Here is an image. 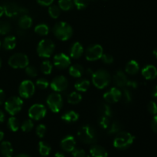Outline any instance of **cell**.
Masks as SVG:
<instances>
[{
  "label": "cell",
  "instance_id": "6da1fadb",
  "mask_svg": "<svg viewBox=\"0 0 157 157\" xmlns=\"http://www.w3.org/2000/svg\"><path fill=\"white\" fill-rule=\"evenodd\" d=\"M54 35L61 41H67L73 35V29L68 23L65 21H58L52 29Z\"/></svg>",
  "mask_w": 157,
  "mask_h": 157
},
{
  "label": "cell",
  "instance_id": "7a4b0ae2",
  "mask_svg": "<svg viewBox=\"0 0 157 157\" xmlns=\"http://www.w3.org/2000/svg\"><path fill=\"white\" fill-rule=\"evenodd\" d=\"M111 76L107 70L99 69L92 75V82L94 85L99 89H104L110 84Z\"/></svg>",
  "mask_w": 157,
  "mask_h": 157
},
{
  "label": "cell",
  "instance_id": "3957f363",
  "mask_svg": "<svg viewBox=\"0 0 157 157\" xmlns=\"http://www.w3.org/2000/svg\"><path fill=\"white\" fill-rule=\"evenodd\" d=\"M134 139L135 137L130 133L121 131L113 140V147L118 150H126L133 144Z\"/></svg>",
  "mask_w": 157,
  "mask_h": 157
},
{
  "label": "cell",
  "instance_id": "277c9868",
  "mask_svg": "<svg viewBox=\"0 0 157 157\" xmlns=\"http://www.w3.org/2000/svg\"><path fill=\"white\" fill-rule=\"evenodd\" d=\"M80 141L85 144H93L97 141V133L94 129L89 125L82 126L78 131Z\"/></svg>",
  "mask_w": 157,
  "mask_h": 157
},
{
  "label": "cell",
  "instance_id": "5b68a950",
  "mask_svg": "<svg viewBox=\"0 0 157 157\" xmlns=\"http://www.w3.org/2000/svg\"><path fill=\"white\" fill-rule=\"evenodd\" d=\"M55 44L50 39H43L40 41L37 47V53L41 58H49L55 51Z\"/></svg>",
  "mask_w": 157,
  "mask_h": 157
},
{
  "label": "cell",
  "instance_id": "8992f818",
  "mask_svg": "<svg viewBox=\"0 0 157 157\" xmlns=\"http://www.w3.org/2000/svg\"><path fill=\"white\" fill-rule=\"evenodd\" d=\"M23 101L19 97H11L5 102V109L6 112L12 116L18 113L21 110Z\"/></svg>",
  "mask_w": 157,
  "mask_h": 157
},
{
  "label": "cell",
  "instance_id": "52a82bcc",
  "mask_svg": "<svg viewBox=\"0 0 157 157\" xmlns=\"http://www.w3.org/2000/svg\"><path fill=\"white\" fill-rule=\"evenodd\" d=\"M9 65L15 69L25 68L29 64V58L23 53H15L9 58Z\"/></svg>",
  "mask_w": 157,
  "mask_h": 157
},
{
  "label": "cell",
  "instance_id": "ba28073f",
  "mask_svg": "<svg viewBox=\"0 0 157 157\" xmlns=\"http://www.w3.org/2000/svg\"><path fill=\"white\" fill-rule=\"evenodd\" d=\"M3 9H4V13L10 18H14L20 15H25L28 12L25 8L21 7L15 2L6 3L3 6Z\"/></svg>",
  "mask_w": 157,
  "mask_h": 157
},
{
  "label": "cell",
  "instance_id": "9c48e42d",
  "mask_svg": "<svg viewBox=\"0 0 157 157\" xmlns=\"http://www.w3.org/2000/svg\"><path fill=\"white\" fill-rule=\"evenodd\" d=\"M47 104L52 112L58 113L63 107L62 97L58 92L51 94L47 98Z\"/></svg>",
  "mask_w": 157,
  "mask_h": 157
},
{
  "label": "cell",
  "instance_id": "30bf717a",
  "mask_svg": "<svg viewBox=\"0 0 157 157\" xmlns=\"http://www.w3.org/2000/svg\"><path fill=\"white\" fill-rule=\"evenodd\" d=\"M104 54V50L100 44H93L87 48L85 52V58L89 61H94L101 59Z\"/></svg>",
  "mask_w": 157,
  "mask_h": 157
},
{
  "label": "cell",
  "instance_id": "8fae6325",
  "mask_svg": "<svg viewBox=\"0 0 157 157\" xmlns=\"http://www.w3.org/2000/svg\"><path fill=\"white\" fill-rule=\"evenodd\" d=\"M35 86L32 81L25 80L21 83L18 88V93L21 98H29L35 94Z\"/></svg>",
  "mask_w": 157,
  "mask_h": 157
},
{
  "label": "cell",
  "instance_id": "7c38bea8",
  "mask_svg": "<svg viewBox=\"0 0 157 157\" xmlns=\"http://www.w3.org/2000/svg\"><path fill=\"white\" fill-rule=\"evenodd\" d=\"M47 110L43 104H33L29 110V116L31 119L35 121H40L45 117Z\"/></svg>",
  "mask_w": 157,
  "mask_h": 157
},
{
  "label": "cell",
  "instance_id": "4fadbf2b",
  "mask_svg": "<svg viewBox=\"0 0 157 157\" xmlns=\"http://www.w3.org/2000/svg\"><path fill=\"white\" fill-rule=\"evenodd\" d=\"M51 87L55 92H62L68 87V81L63 75H59L54 78L51 83Z\"/></svg>",
  "mask_w": 157,
  "mask_h": 157
},
{
  "label": "cell",
  "instance_id": "5bb4252c",
  "mask_svg": "<svg viewBox=\"0 0 157 157\" xmlns=\"http://www.w3.org/2000/svg\"><path fill=\"white\" fill-rule=\"evenodd\" d=\"M122 92L117 87H112L104 94V99L109 104L117 103L121 99Z\"/></svg>",
  "mask_w": 157,
  "mask_h": 157
},
{
  "label": "cell",
  "instance_id": "9a60e30c",
  "mask_svg": "<svg viewBox=\"0 0 157 157\" xmlns=\"http://www.w3.org/2000/svg\"><path fill=\"white\" fill-rule=\"evenodd\" d=\"M54 64L59 69H65L71 64V58L64 53L57 54L54 57Z\"/></svg>",
  "mask_w": 157,
  "mask_h": 157
},
{
  "label": "cell",
  "instance_id": "2e32d148",
  "mask_svg": "<svg viewBox=\"0 0 157 157\" xmlns=\"http://www.w3.org/2000/svg\"><path fill=\"white\" fill-rule=\"evenodd\" d=\"M61 148L64 151L71 153L76 147V140L73 136H67L61 141Z\"/></svg>",
  "mask_w": 157,
  "mask_h": 157
},
{
  "label": "cell",
  "instance_id": "e0dca14e",
  "mask_svg": "<svg viewBox=\"0 0 157 157\" xmlns=\"http://www.w3.org/2000/svg\"><path fill=\"white\" fill-rule=\"evenodd\" d=\"M142 75L147 80H153L157 77V69L152 64L145 66L142 70Z\"/></svg>",
  "mask_w": 157,
  "mask_h": 157
},
{
  "label": "cell",
  "instance_id": "ac0fdd59",
  "mask_svg": "<svg viewBox=\"0 0 157 157\" xmlns=\"http://www.w3.org/2000/svg\"><path fill=\"white\" fill-rule=\"evenodd\" d=\"M83 53H84V48L81 43L76 41L72 44L70 49L71 58H74V59H78L82 56Z\"/></svg>",
  "mask_w": 157,
  "mask_h": 157
},
{
  "label": "cell",
  "instance_id": "d6986e66",
  "mask_svg": "<svg viewBox=\"0 0 157 157\" xmlns=\"http://www.w3.org/2000/svg\"><path fill=\"white\" fill-rule=\"evenodd\" d=\"M113 82L117 87H124L127 84L128 79L127 78V75L122 71H118L113 76Z\"/></svg>",
  "mask_w": 157,
  "mask_h": 157
},
{
  "label": "cell",
  "instance_id": "ffe728a7",
  "mask_svg": "<svg viewBox=\"0 0 157 157\" xmlns=\"http://www.w3.org/2000/svg\"><path fill=\"white\" fill-rule=\"evenodd\" d=\"M90 153L93 157H107L108 153L107 151L103 147L100 145L91 146L90 149Z\"/></svg>",
  "mask_w": 157,
  "mask_h": 157
},
{
  "label": "cell",
  "instance_id": "44dd1931",
  "mask_svg": "<svg viewBox=\"0 0 157 157\" xmlns=\"http://www.w3.org/2000/svg\"><path fill=\"white\" fill-rule=\"evenodd\" d=\"M0 153L4 157H12L13 148L9 141H3L0 144Z\"/></svg>",
  "mask_w": 157,
  "mask_h": 157
},
{
  "label": "cell",
  "instance_id": "7402d4cb",
  "mask_svg": "<svg viewBox=\"0 0 157 157\" xmlns=\"http://www.w3.org/2000/svg\"><path fill=\"white\" fill-rule=\"evenodd\" d=\"M84 69L83 66L81 65V64H73L69 68V74H70L71 76L74 77V78H81L83 75V74H84Z\"/></svg>",
  "mask_w": 157,
  "mask_h": 157
},
{
  "label": "cell",
  "instance_id": "603a6c76",
  "mask_svg": "<svg viewBox=\"0 0 157 157\" xmlns=\"http://www.w3.org/2000/svg\"><path fill=\"white\" fill-rule=\"evenodd\" d=\"M32 25V19L30 16L25 15H21V17L18 19V25H19L20 29H29Z\"/></svg>",
  "mask_w": 157,
  "mask_h": 157
},
{
  "label": "cell",
  "instance_id": "cb8c5ba5",
  "mask_svg": "<svg viewBox=\"0 0 157 157\" xmlns=\"http://www.w3.org/2000/svg\"><path fill=\"white\" fill-rule=\"evenodd\" d=\"M140 70V66L137 61L131 60L127 64L125 67V71L129 75H136Z\"/></svg>",
  "mask_w": 157,
  "mask_h": 157
},
{
  "label": "cell",
  "instance_id": "d4e9b609",
  "mask_svg": "<svg viewBox=\"0 0 157 157\" xmlns=\"http://www.w3.org/2000/svg\"><path fill=\"white\" fill-rule=\"evenodd\" d=\"M2 46L4 48V49L8 51L12 50L15 48L16 46V38L15 36H12V35H9L5 38L4 41H3Z\"/></svg>",
  "mask_w": 157,
  "mask_h": 157
},
{
  "label": "cell",
  "instance_id": "484cf974",
  "mask_svg": "<svg viewBox=\"0 0 157 157\" xmlns=\"http://www.w3.org/2000/svg\"><path fill=\"white\" fill-rule=\"evenodd\" d=\"M79 118V115L74 110H69L62 115L61 119L66 123H75Z\"/></svg>",
  "mask_w": 157,
  "mask_h": 157
},
{
  "label": "cell",
  "instance_id": "4316f807",
  "mask_svg": "<svg viewBox=\"0 0 157 157\" xmlns=\"http://www.w3.org/2000/svg\"><path fill=\"white\" fill-rule=\"evenodd\" d=\"M75 87L78 91L86 92L90 87V81L87 79H81L75 83Z\"/></svg>",
  "mask_w": 157,
  "mask_h": 157
},
{
  "label": "cell",
  "instance_id": "83f0119b",
  "mask_svg": "<svg viewBox=\"0 0 157 157\" xmlns=\"http://www.w3.org/2000/svg\"><path fill=\"white\" fill-rule=\"evenodd\" d=\"M38 151L41 156H47L50 154L51 151H52V147L48 143L40 141L38 144Z\"/></svg>",
  "mask_w": 157,
  "mask_h": 157
},
{
  "label": "cell",
  "instance_id": "f1b7e54d",
  "mask_svg": "<svg viewBox=\"0 0 157 157\" xmlns=\"http://www.w3.org/2000/svg\"><path fill=\"white\" fill-rule=\"evenodd\" d=\"M98 111L102 116H107L111 117L112 110L110 107L107 103H101L98 107Z\"/></svg>",
  "mask_w": 157,
  "mask_h": 157
},
{
  "label": "cell",
  "instance_id": "f546056e",
  "mask_svg": "<svg viewBox=\"0 0 157 157\" xmlns=\"http://www.w3.org/2000/svg\"><path fill=\"white\" fill-rule=\"evenodd\" d=\"M8 127L12 132L18 131V129L20 128V122L16 117H11L9 119L7 123Z\"/></svg>",
  "mask_w": 157,
  "mask_h": 157
},
{
  "label": "cell",
  "instance_id": "4dcf8cb0",
  "mask_svg": "<svg viewBox=\"0 0 157 157\" xmlns=\"http://www.w3.org/2000/svg\"><path fill=\"white\" fill-rule=\"evenodd\" d=\"M67 102L71 104H79L80 102L82 100V96H81V94H79L78 92H72L70 94L67 96Z\"/></svg>",
  "mask_w": 157,
  "mask_h": 157
},
{
  "label": "cell",
  "instance_id": "1f68e13d",
  "mask_svg": "<svg viewBox=\"0 0 157 157\" xmlns=\"http://www.w3.org/2000/svg\"><path fill=\"white\" fill-rule=\"evenodd\" d=\"M35 32L41 36H44L48 34L49 28L45 24H38L35 27Z\"/></svg>",
  "mask_w": 157,
  "mask_h": 157
},
{
  "label": "cell",
  "instance_id": "d6a6232c",
  "mask_svg": "<svg viewBox=\"0 0 157 157\" xmlns=\"http://www.w3.org/2000/svg\"><path fill=\"white\" fill-rule=\"evenodd\" d=\"M110 128L108 130V133L109 134H117L118 133H120L122 129V124L121 122H119L118 121H113V124L111 125H110Z\"/></svg>",
  "mask_w": 157,
  "mask_h": 157
},
{
  "label": "cell",
  "instance_id": "836d02e7",
  "mask_svg": "<svg viewBox=\"0 0 157 157\" xmlns=\"http://www.w3.org/2000/svg\"><path fill=\"white\" fill-rule=\"evenodd\" d=\"M73 0H59L58 6L63 11H69L73 8Z\"/></svg>",
  "mask_w": 157,
  "mask_h": 157
},
{
  "label": "cell",
  "instance_id": "e575fe53",
  "mask_svg": "<svg viewBox=\"0 0 157 157\" xmlns=\"http://www.w3.org/2000/svg\"><path fill=\"white\" fill-rule=\"evenodd\" d=\"M48 13L52 18H58L61 15V9L56 5H51L48 8Z\"/></svg>",
  "mask_w": 157,
  "mask_h": 157
},
{
  "label": "cell",
  "instance_id": "d590c367",
  "mask_svg": "<svg viewBox=\"0 0 157 157\" xmlns=\"http://www.w3.org/2000/svg\"><path fill=\"white\" fill-rule=\"evenodd\" d=\"M53 69V65L49 61H44L41 64V70L44 75H50Z\"/></svg>",
  "mask_w": 157,
  "mask_h": 157
},
{
  "label": "cell",
  "instance_id": "8d00e7d4",
  "mask_svg": "<svg viewBox=\"0 0 157 157\" xmlns=\"http://www.w3.org/2000/svg\"><path fill=\"white\" fill-rule=\"evenodd\" d=\"M12 29L10 23L9 21L0 20V35H6Z\"/></svg>",
  "mask_w": 157,
  "mask_h": 157
},
{
  "label": "cell",
  "instance_id": "74e56055",
  "mask_svg": "<svg viewBox=\"0 0 157 157\" xmlns=\"http://www.w3.org/2000/svg\"><path fill=\"white\" fill-rule=\"evenodd\" d=\"M110 117L107 116H102L101 115L99 118V121H98V124H99L100 127L103 129H107L110 125Z\"/></svg>",
  "mask_w": 157,
  "mask_h": 157
},
{
  "label": "cell",
  "instance_id": "f35d334b",
  "mask_svg": "<svg viewBox=\"0 0 157 157\" xmlns=\"http://www.w3.org/2000/svg\"><path fill=\"white\" fill-rule=\"evenodd\" d=\"M20 127H21V130H22L23 132L27 133V132L31 131V130L33 129L34 124L33 122H32V120H29V119L25 120V121L21 124V125L20 126Z\"/></svg>",
  "mask_w": 157,
  "mask_h": 157
},
{
  "label": "cell",
  "instance_id": "ab89813d",
  "mask_svg": "<svg viewBox=\"0 0 157 157\" xmlns=\"http://www.w3.org/2000/svg\"><path fill=\"white\" fill-rule=\"evenodd\" d=\"M90 1V0H73L74 4L76 6V7L78 8V9H79V10L85 9V8L88 6Z\"/></svg>",
  "mask_w": 157,
  "mask_h": 157
},
{
  "label": "cell",
  "instance_id": "60d3db41",
  "mask_svg": "<svg viewBox=\"0 0 157 157\" xmlns=\"http://www.w3.org/2000/svg\"><path fill=\"white\" fill-rule=\"evenodd\" d=\"M25 72L28 76L31 77V78H35L38 75V70L36 67L32 65H28L25 67Z\"/></svg>",
  "mask_w": 157,
  "mask_h": 157
},
{
  "label": "cell",
  "instance_id": "b9f144b4",
  "mask_svg": "<svg viewBox=\"0 0 157 157\" xmlns=\"http://www.w3.org/2000/svg\"><path fill=\"white\" fill-rule=\"evenodd\" d=\"M49 85V83L47 79L44 78H41L36 81V86L40 89H46Z\"/></svg>",
  "mask_w": 157,
  "mask_h": 157
},
{
  "label": "cell",
  "instance_id": "7bdbcfd3",
  "mask_svg": "<svg viewBox=\"0 0 157 157\" xmlns=\"http://www.w3.org/2000/svg\"><path fill=\"white\" fill-rule=\"evenodd\" d=\"M35 131H36V134L38 137L42 138L44 137V136L45 135L46 131H47V128H46V127L44 124H40V125H38V127H36Z\"/></svg>",
  "mask_w": 157,
  "mask_h": 157
},
{
  "label": "cell",
  "instance_id": "ee69618b",
  "mask_svg": "<svg viewBox=\"0 0 157 157\" xmlns=\"http://www.w3.org/2000/svg\"><path fill=\"white\" fill-rule=\"evenodd\" d=\"M101 60L104 64H110L113 62V58L111 55L110 54H103L102 57H101Z\"/></svg>",
  "mask_w": 157,
  "mask_h": 157
},
{
  "label": "cell",
  "instance_id": "f6af8a7d",
  "mask_svg": "<svg viewBox=\"0 0 157 157\" xmlns=\"http://www.w3.org/2000/svg\"><path fill=\"white\" fill-rule=\"evenodd\" d=\"M124 91H123L122 94H124V101H125V103H127V104H129V103H130L132 101V94L131 93H130V90H128V89L127 88H124Z\"/></svg>",
  "mask_w": 157,
  "mask_h": 157
},
{
  "label": "cell",
  "instance_id": "bcb514c9",
  "mask_svg": "<svg viewBox=\"0 0 157 157\" xmlns=\"http://www.w3.org/2000/svg\"><path fill=\"white\" fill-rule=\"evenodd\" d=\"M148 110L151 114L157 115V104L154 101H151L148 104Z\"/></svg>",
  "mask_w": 157,
  "mask_h": 157
},
{
  "label": "cell",
  "instance_id": "7dc6e473",
  "mask_svg": "<svg viewBox=\"0 0 157 157\" xmlns=\"http://www.w3.org/2000/svg\"><path fill=\"white\" fill-rule=\"evenodd\" d=\"M72 153V156L73 157H86V153L84 150L82 149H76L75 148Z\"/></svg>",
  "mask_w": 157,
  "mask_h": 157
},
{
  "label": "cell",
  "instance_id": "c3c4849f",
  "mask_svg": "<svg viewBox=\"0 0 157 157\" xmlns=\"http://www.w3.org/2000/svg\"><path fill=\"white\" fill-rule=\"evenodd\" d=\"M151 128L154 133H157V115H155L152 120Z\"/></svg>",
  "mask_w": 157,
  "mask_h": 157
},
{
  "label": "cell",
  "instance_id": "681fc988",
  "mask_svg": "<svg viewBox=\"0 0 157 157\" xmlns=\"http://www.w3.org/2000/svg\"><path fill=\"white\" fill-rule=\"evenodd\" d=\"M38 3L43 6H49L53 3L54 0H37Z\"/></svg>",
  "mask_w": 157,
  "mask_h": 157
},
{
  "label": "cell",
  "instance_id": "f907efd6",
  "mask_svg": "<svg viewBox=\"0 0 157 157\" xmlns=\"http://www.w3.org/2000/svg\"><path fill=\"white\" fill-rule=\"evenodd\" d=\"M126 86L129 87H131V88H136L138 87V83L134 81H128L127 84H126Z\"/></svg>",
  "mask_w": 157,
  "mask_h": 157
},
{
  "label": "cell",
  "instance_id": "816d5d0a",
  "mask_svg": "<svg viewBox=\"0 0 157 157\" xmlns=\"http://www.w3.org/2000/svg\"><path fill=\"white\" fill-rule=\"evenodd\" d=\"M5 98H6V94H5L4 91L2 89H0V105L4 103Z\"/></svg>",
  "mask_w": 157,
  "mask_h": 157
},
{
  "label": "cell",
  "instance_id": "f5cc1de1",
  "mask_svg": "<svg viewBox=\"0 0 157 157\" xmlns=\"http://www.w3.org/2000/svg\"><path fill=\"white\" fill-rule=\"evenodd\" d=\"M152 96L155 99H157V85L153 88V91H152Z\"/></svg>",
  "mask_w": 157,
  "mask_h": 157
},
{
  "label": "cell",
  "instance_id": "db71d44e",
  "mask_svg": "<svg viewBox=\"0 0 157 157\" xmlns=\"http://www.w3.org/2000/svg\"><path fill=\"white\" fill-rule=\"evenodd\" d=\"M5 121V113H3L2 110H0V124L4 122Z\"/></svg>",
  "mask_w": 157,
  "mask_h": 157
},
{
  "label": "cell",
  "instance_id": "11a10c76",
  "mask_svg": "<svg viewBox=\"0 0 157 157\" xmlns=\"http://www.w3.org/2000/svg\"><path fill=\"white\" fill-rule=\"evenodd\" d=\"M55 157H65V155L63 153H61V152H58V153H55Z\"/></svg>",
  "mask_w": 157,
  "mask_h": 157
},
{
  "label": "cell",
  "instance_id": "9f6ffc18",
  "mask_svg": "<svg viewBox=\"0 0 157 157\" xmlns=\"http://www.w3.org/2000/svg\"><path fill=\"white\" fill-rule=\"evenodd\" d=\"M14 157H31V156H29V155H27V154L21 153V154H18V155H17V156H14Z\"/></svg>",
  "mask_w": 157,
  "mask_h": 157
},
{
  "label": "cell",
  "instance_id": "6f0895ef",
  "mask_svg": "<svg viewBox=\"0 0 157 157\" xmlns=\"http://www.w3.org/2000/svg\"><path fill=\"white\" fill-rule=\"evenodd\" d=\"M4 14V9H3V6H0V18Z\"/></svg>",
  "mask_w": 157,
  "mask_h": 157
},
{
  "label": "cell",
  "instance_id": "680465c9",
  "mask_svg": "<svg viewBox=\"0 0 157 157\" xmlns=\"http://www.w3.org/2000/svg\"><path fill=\"white\" fill-rule=\"evenodd\" d=\"M3 138H4V133L2 130H0V142L2 140Z\"/></svg>",
  "mask_w": 157,
  "mask_h": 157
},
{
  "label": "cell",
  "instance_id": "91938a15",
  "mask_svg": "<svg viewBox=\"0 0 157 157\" xmlns=\"http://www.w3.org/2000/svg\"><path fill=\"white\" fill-rule=\"evenodd\" d=\"M153 55H154V56L156 57V58H157V48H156L154 51H153Z\"/></svg>",
  "mask_w": 157,
  "mask_h": 157
},
{
  "label": "cell",
  "instance_id": "94428289",
  "mask_svg": "<svg viewBox=\"0 0 157 157\" xmlns=\"http://www.w3.org/2000/svg\"><path fill=\"white\" fill-rule=\"evenodd\" d=\"M1 66H2V60L1 58H0V67H1Z\"/></svg>",
  "mask_w": 157,
  "mask_h": 157
},
{
  "label": "cell",
  "instance_id": "6125c7cd",
  "mask_svg": "<svg viewBox=\"0 0 157 157\" xmlns=\"http://www.w3.org/2000/svg\"><path fill=\"white\" fill-rule=\"evenodd\" d=\"M1 44H1V41H0V47H1Z\"/></svg>",
  "mask_w": 157,
  "mask_h": 157
},
{
  "label": "cell",
  "instance_id": "be15d7a7",
  "mask_svg": "<svg viewBox=\"0 0 157 157\" xmlns=\"http://www.w3.org/2000/svg\"><path fill=\"white\" fill-rule=\"evenodd\" d=\"M44 157H45V156H44Z\"/></svg>",
  "mask_w": 157,
  "mask_h": 157
}]
</instances>
